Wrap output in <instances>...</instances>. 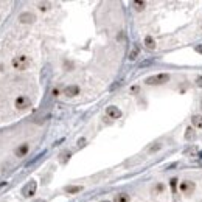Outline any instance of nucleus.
<instances>
[{
    "instance_id": "20e7f679",
    "label": "nucleus",
    "mask_w": 202,
    "mask_h": 202,
    "mask_svg": "<svg viewBox=\"0 0 202 202\" xmlns=\"http://www.w3.org/2000/svg\"><path fill=\"white\" fill-rule=\"evenodd\" d=\"M36 193V182H30L28 185L24 188V196H26V197H30V196H33V194Z\"/></svg>"
},
{
    "instance_id": "39448f33",
    "label": "nucleus",
    "mask_w": 202,
    "mask_h": 202,
    "mask_svg": "<svg viewBox=\"0 0 202 202\" xmlns=\"http://www.w3.org/2000/svg\"><path fill=\"white\" fill-rule=\"evenodd\" d=\"M64 93L67 95V97H76V95H79V87L78 86H67L66 89H64Z\"/></svg>"
},
{
    "instance_id": "9b49d317",
    "label": "nucleus",
    "mask_w": 202,
    "mask_h": 202,
    "mask_svg": "<svg viewBox=\"0 0 202 202\" xmlns=\"http://www.w3.org/2000/svg\"><path fill=\"white\" fill-rule=\"evenodd\" d=\"M137 55H138V47H134V48H132V51L129 53V59H135Z\"/></svg>"
},
{
    "instance_id": "f257e3e1",
    "label": "nucleus",
    "mask_w": 202,
    "mask_h": 202,
    "mask_svg": "<svg viewBox=\"0 0 202 202\" xmlns=\"http://www.w3.org/2000/svg\"><path fill=\"white\" fill-rule=\"evenodd\" d=\"M11 64H13V67L16 68V70H25V68L30 66V59L26 58V56H24V55L16 56V58H13Z\"/></svg>"
},
{
    "instance_id": "423d86ee",
    "label": "nucleus",
    "mask_w": 202,
    "mask_h": 202,
    "mask_svg": "<svg viewBox=\"0 0 202 202\" xmlns=\"http://www.w3.org/2000/svg\"><path fill=\"white\" fill-rule=\"evenodd\" d=\"M28 149H30V146H28V143H22L20 146H17V149L14 151V154L17 155V157H24V155L28 152Z\"/></svg>"
},
{
    "instance_id": "f8f14e48",
    "label": "nucleus",
    "mask_w": 202,
    "mask_h": 202,
    "mask_svg": "<svg viewBox=\"0 0 202 202\" xmlns=\"http://www.w3.org/2000/svg\"><path fill=\"white\" fill-rule=\"evenodd\" d=\"M81 190V186H70V188H67L68 193H75V191H79Z\"/></svg>"
},
{
    "instance_id": "0eeeda50",
    "label": "nucleus",
    "mask_w": 202,
    "mask_h": 202,
    "mask_svg": "<svg viewBox=\"0 0 202 202\" xmlns=\"http://www.w3.org/2000/svg\"><path fill=\"white\" fill-rule=\"evenodd\" d=\"M106 113H107V117H110V118H118V117L121 115L120 109H117L115 106H110V107H107Z\"/></svg>"
},
{
    "instance_id": "1a4fd4ad",
    "label": "nucleus",
    "mask_w": 202,
    "mask_h": 202,
    "mask_svg": "<svg viewBox=\"0 0 202 202\" xmlns=\"http://www.w3.org/2000/svg\"><path fill=\"white\" fill-rule=\"evenodd\" d=\"M145 45H146L149 50H152V48L155 47V42H154V39H152L151 36H146V37H145Z\"/></svg>"
},
{
    "instance_id": "6e6552de",
    "label": "nucleus",
    "mask_w": 202,
    "mask_h": 202,
    "mask_svg": "<svg viewBox=\"0 0 202 202\" xmlns=\"http://www.w3.org/2000/svg\"><path fill=\"white\" fill-rule=\"evenodd\" d=\"M19 20L22 22V24H28V22H33L34 20V16L31 13H22L20 16H19Z\"/></svg>"
},
{
    "instance_id": "7ed1b4c3",
    "label": "nucleus",
    "mask_w": 202,
    "mask_h": 202,
    "mask_svg": "<svg viewBox=\"0 0 202 202\" xmlns=\"http://www.w3.org/2000/svg\"><path fill=\"white\" fill-rule=\"evenodd\" d=\"M14 104H16V107H17L19 110H24V109H26V107L30 106V101H28V98H26L25 95H20V97L16 98Z\"/></svg>"
},
{
    "instance_id": "f03ea898",
    "label": "nucleus",
    "mask_w": 202,
    "mask_h": 202,
    "mask_svg": "<svg viewBox=\"0 0 202 202\" xmlns=\"http://www.w3.org/2000/svg\"><path fill=\"white\" fill-rule=\"evenodd\" d=\"M168 79H170L168 73H160V75H155V76L148 78L146 82H148V84H160V82H166Z\"/></svg>"
},
{
    "instance_id": "9d476101",
    "label": "nucleus",
    "mask_w": 202,
    "mask_h": 202,
    "mask_svg": "<svg viewBox=\"0 0 202 202\" xmlns=\"http://www.w3.org/2000/svg\"><path fill=\"white\" fill-rule=\"evenodd\" d=\"M115 202H129V196L124 194V193H121V194H118V196L115 197Z\"/></svg>"
}]
</instances>
